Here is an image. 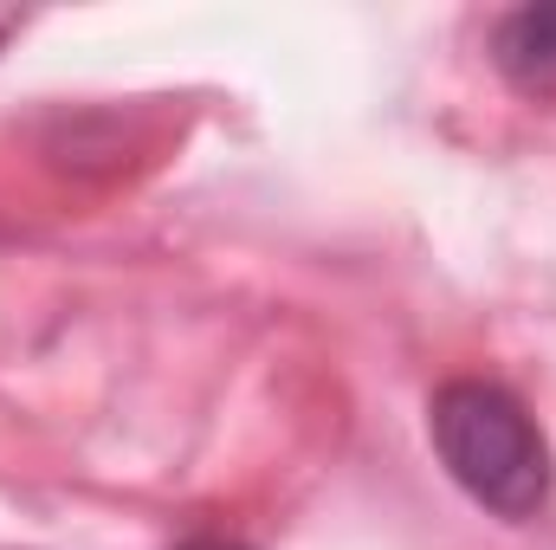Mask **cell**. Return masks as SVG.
<instances>
[{
    "mask_svg": "<svg viewBox=\"0 0 556 550\" xmlns=\"http://www.w3.org/2000/svg\"><path fill=\"white\" fill-rule=\"evenodd\" d=\"M0 39H7V20H0Z\"/></svg>",
    "mask_w": 556,
    "mask_h": 550,
    "instance_id": "277c9868",
    "label": "cell"
},
{
    "mask_svg": "<svg viewBox=\"0 0 556 550\" xmlns=\"http://www.w3.org/2000/svg\"><path fill=\"white\" fill-rule=\"evenodd\" d=\"M492 59L525 91L556 85V7H518V13H505L498 39H492Z\"/></svg>",
    "mask_w": 556,
    "mask_h": 550,
    "instance_id": "7a4b0ae2",
    "label": "cell"
},
{
    "mask_svg": "<svg viewBox=\"0 0 556 550\" xmlns=\"http://www.w3.org/2000/svg\"><path fill=\"white\" fill-rule=\"evenodd\" d=\"M433 447L446 473L498 518H531L551 499V447L525 402L498 383H446L433 396Z\"/></svg>",
    "mask_w": 556,
    "mask_h": 550,
    "instance_id": "6da1fadb",
    "label": "cell"
},
{
    "mask_svg": "<svg viewBox=\"0 0 556 550\" xmlns=\"http://www.w3.org/2000/svg\"><path fill=\"white\" fill-rule=\"evenodd\" d=\"M181 550H247V545H227V538H194V545H181Z\"/></svg>",
    "mask_w": 556,
    "mask_h": 550,
    "instance_id": "3957f363",
    "label": "cell"
}]
</instances>
